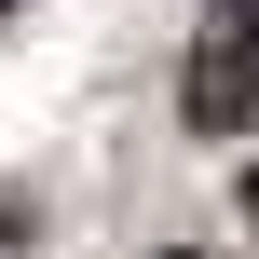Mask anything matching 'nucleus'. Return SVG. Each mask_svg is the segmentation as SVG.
<instances>
[{
	"label": "nucleus",
	"instance_id": "nucleus-1",
	"mask_svg": "<svg viewBox=\"0 0 259 259\" xmlns=\"http://www.w3.org/2000/svg\"><path fill=\"white\" fill-rule=\"evenodd\" d=\"M178 109H191V137H246L259 123V0H205V41H191Z\"/></svg>",
	"mask_w": 259,
	"mask_h": 259
},
{
	"label": "nucleus",
	"instance_id": "nucleus-3",
	"mask_svg": "<svg viewBox=\"0 0 259 259\" xmlns=\"http://www.w3.org/2000/svg\"><path fill=\"white\" fill-rule=\"evenodd\" d=\"M164 259H205V246H164Z\"/></svg>",
	"mask_w": 259,
	"mask_h": 259
},
{
	"label": "nucleus",
	"instance_id": "nucleus-4",
	"mask_svg": "<svg viewBox=\"0 0 259 259\" xmlns=\"http://www.w3.org/2000/svg\"><path fill=\"white\" fill-rule=\"evenodd\" d=\"M0 14H14V0H0Z\"/></svg>",
	"mask_w": 259,
	"mask_h": 259
},
{
	"label": "nucleus",
	"instance_id": "nucleus-2",
	"mask_svg": "<svg viewBox=\"0 0 259 259\" xmlns=\"http://www.w3.org/2000/svg\"><path fill=\"white\" fill-rule=\"evenodd\" d=\"M246 232H259V164H246Z\"/></svg>",
	"mask_w": 259,
	"mask_h": 259
}]
</instances>
